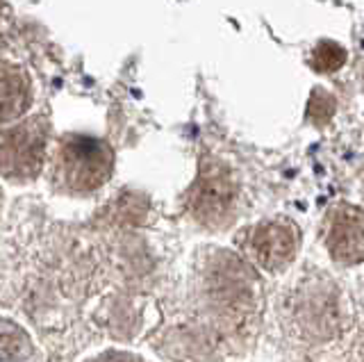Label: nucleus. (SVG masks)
Returning <instances> with one entry per match:
<instances>
[{
	"label": "nucleus",
	"instance_id": "2",
	"mask_svg": "<svg viewBox=\"0 0 364 362\" xmlns=\"http://www.w3.org/2000/svg\"><path fill=\"white\" fill-rule=\"evenodd\" d=\"M46 153V121L28 119L3 130V174L7 178L37 176Z\"/></svg>",
	"mask_w": 364,
	"mask_h": 362
},
{
	"label": "nucleus",
	"instance_id": "8",
	"mask_svg": "<svg viewBox=\"0 0 364 362\" xmlns=\"http://www.w3.org/2000/svg\"><path fill=\"white\" fill-rule=\"evenodd\" d=\"M30 339L18 326L3 321V358L5 360H23L30 356Z\"/></svg>",
	"mask_w": 364,
	"mask_h": 362
},
{
	"label": "nucleus",
	"instance_id": "7",
	"mask_svg": "<svg viewBox=\"0 0 364 362\" xmlns=\"http://www.w3.org/2000/svg\"><path fill=\"white\" fill-rule=\"evenodd\" d=\"M344 62H346V48L330 39L318 41L310 55V64L316 73H335L344 66Z\"/></svg>",
	"mask_w": 364,
	"mask_h": 362
},
{
	"label": "nucleus",
	"instance_id": "5",
	"mask_svg": "<svg viewBox=\"0 0 364 362\" xmlns=\"http://www.w3.org/2000/svg\"><path fill=\"white\" fill-rule=\"evenodd\" d=\"M250 244H253V253L262 267L278 271L284 265H289L296 253V230L289 223L269 221L255 230Z\"/></svg>",
	"mask_w": 364,
	"mask_h": 362
},
{
	"label": "nucleus",
	"instance_id": "9",
	"mask_svg": "<svg viewBox=\"0 0 364 362\" xmlns=\"http://www.w3.org/2000/svg\"><path fill=\"white\" fill-rule=\"evenodd\" d=\"M333 115H335V98L316 87L310 100H307V117H310L316 126H326Z\"/></svg>",
	"mask_w": 364,
	"mask_h": 362
},
{
	"label": "nucleus",
	"instance_id": "10",
	"mask_svg": "<svg viewBox=\"0 0 364 362\" xmlns=\"http://www.w3.org/2000/svg\"><path fill=\"white\" fill-rule=\"evenodd\" d=\"M96 362H141V360L132 353H123V351H107Z\"/></svg>",
	"mask_w": 364,
	"mask_h": 362
},
{
	"label": "nucleus",
	"instance_id": "4",
	"mask_svg": "<svg viewBox=\"0 0 364 362\" xmlns=\"http://www.w3.org/2000/svg\"><path fill=\"white\" fill-rule=\"evenodd\" d=\"M328 251L337 262L355 265L364 260V210L341 206L328 230Z\"/></svg>",
	"mask_w": 364,
	"mask_h": 362
},
{
	"label": "nucleus",
	"instance_id": "1",
	"mask_svg": "<svg viewBox=\"0 0 364 362\" xmlns=\"http://www.w3.org/2000/svg\"><path fill=\"white\" fill-rule=\"evenodd\" d=\"M114 155L107 142L87 137V134H68L60 146V169L66 185L75 191H91L100 187L112 174Z\"/></svg>",
	"mask_w": 364,
	"mask_h": 362
},
{
	"label": "nucleus",
	"instance_id": "6",
	"mask_svg": "<svg viewBox=\"0 0 364 362\" xmlns=\"http://www.w3.org/2000/svg\"><path fill=\"white\" fill-rule=\"evenodd\" d=\"M30 105V80L26 71L3 64V123L21 117Z\"/></svg>",
	"mask_w": 364,
	"mask_h": 362
},
{
	"label": "nucleus",
	"instance_id": "3",
	"mask_svg": "<svg viewBox=\"0 0 364 362\" xmlns=\"http://www.w3.org/2000/svg\"><path fill=\"white\" fill-rule=\"evenodd\" d=\"M235 201V183L219 162H205L191 191V210L205 223L221 221Z\"/></svg>",
	"mask_w": 364,
	"mask_h": 362
}]
</instances>
